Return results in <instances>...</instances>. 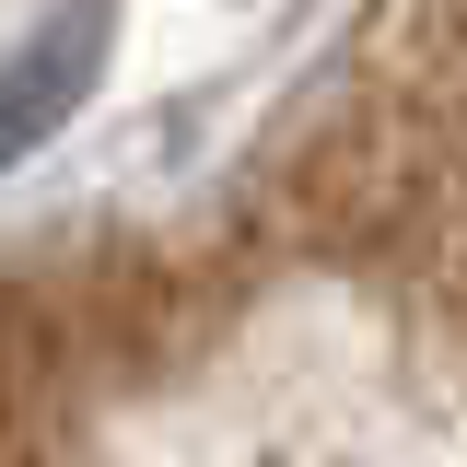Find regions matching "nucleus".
<instances>
[{
	"label": "nucleus",
	"instance_id": "obj_4",
	"mask_svg": "<svg viewBox=\"0 0 467 467\" xmlns=\"http://www.w3.org/2000/svg\"><path fill=\"white\" fill-rule=\"evenodd\" d=\"M420 327L467 362V175L444 199V223H432V257H420Z\"/></svg>",
	"mask_w": 467,
	"mask_h": 467
},
{
	"label": "nucleus",
	"instance_id": "obj_3",
	"mask_svg": "<svg viewBox=\"0 0 467 467\" xmlns=\"http://www.w3.org/2000/svg\"><path fill=\"white\" fill-rule=\"evenodd\" d=\"M398 106H409V129H420V152H432L444 175H467V0L420 24V47H409V82H398Z\"/></svg>",
	"mask_w": 467,
	"mask_h": 467
},
{
	"label": "nucleus",
	"instance_id": "obj_1",
	"mask_svg": "<svg viewBox=\"0 0 467 467\" xmlns=\"http://www.w3.org/2000/svg\"><path fill=\"white\" fill-rule=\"evenodd\" d=\"M420 187H444V164L420 152V129H409L398 94H339V106H316L269 152V211H281V234L292 245H327V257L398 234L420 211Z\"/></svg>",
	"mask_w": 467,
	"mask_h": 467
},
{
	"label": "nucleus",
	"instance_id": "obj_2",
	"mask_svg": "<svg viewBox=\"0 0 467 467\" xmlns=\"http://www.w3.org/2000/svg\"><path fill=\"white\" fill-rule=\"evenodd\" d=\"M106 36H117L106 0H58L47 24L24 36V58L0 70V164H24L47 129H70V106H82L94 70H106Z\"/></svg>",
	"mask_w": 467,
	"mask_h": 467
}]
</instances>
